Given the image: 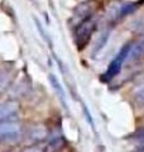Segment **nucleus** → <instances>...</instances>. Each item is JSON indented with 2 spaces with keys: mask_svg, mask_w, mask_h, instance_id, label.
<instances>
[{
  "mask_svg": "<svg viewBox=\"0 0 144 152\" xmlns=\"http://www.w3.org/2000/svg\"><path fill=\"white\" fill-rule=\"evenodd\" d=\"M132 48H133L132 43H127V45H124L121 47V50L119 51V53L115 56V58L110 62V65L108 66V70L105 71V74L103 75L104 81H110V80H113L115 76L119 75V72L121 71L123 64L125 62L127 58L129 57V55H130Z\"/></svg>",
  "mask_w": 144,
  "mask_h": 152,
  "instance_id": "obj_1",
  "label": "nucleus"
},
{
  "mask_svg": "<svg viewBox=\"0 0 144 152\" xmlns=\"http://www.w3.org/2000/svg\"><path fill=\"white\" fill-rule=\"evenodd\" d=\"M95 26H96V23L92 17L85 19L84 22H81L80 24H77L75 43L79 50H84L85 47L87 46V43L91 39V36H92V33L95 31Z\"/></svg>",
  "mask_w": 144,
  "mask_h": 152,
  "instance_id": "obj_2",
  "label": "nucleus"
},
{
  "mask_svg": "<svg viewBox=\"0 0 144 152\" xmlns=\"http://www.w3.org/2000/svg\"><path fill=\"white\" fill-rule=\"evenodd\" d=\"M20 134V127L18 123L7 122L0 124V138L4 140H14Z\"/></svg>",
  "mask_w": 144,
  "mask_h": 152,
  "instance_id": "obj_3",
  "label": "nucleus"
},
{
  "mask_svg": "<svg viewBox=\"0 0 144 152\" xmlns=\"http://www.w3.org/2000/svg\"><path fill=\"white\" fill-rule=\"evenodd\" d=\"M17 103L14 102H8L4 104H0V122L7 119L12 115V114L17 110Z\"/></svg>",
  "mask_w": 144,
  "mask_h": 152,
  "instance_id": "obj_4",
  "label": "nucleus"
},
{
  "mask_svg": "<svg viewBox=\"0 0 144 152\" xmlns=\"http://www.w3.org/2000/svg\"><path fill=\"white\" fill-rule=\"evenodd\" d=\"M137 3H128V4H124L120 8V17H125L128 14H132L134 10L137 9Z\"/></svg>",
  "mask_w": 144,
  "mask_h": 152,
  "instance_id": "obj_5",
  "label": "nucleus"
},
{
  "mask_svg": "<svg viewBox=\"0 0 144 152\" xmlns=\"http://www.w3.org/2000/svg\"><path fill=\"white\" fill-rule=\"evenodd\" d=\"M49 80H51V83H52V85H53V88H55V90L57 93H58V95H60V98H61V100L63 102L65 100V91L62 90V88H61V85H60V83L57 81V79L53 75H51L49 76Z\"/></svg>",
  "mask_w": 144,
  "mask_h": 152,
  "instance_id": "obj_6",
  "label": "nucleus"
},
{
  "mask_svg": "<svg viewBox=\"0 0 144 152\" xmlns=\"http://www.w3.org/2000/svg\"><path fill=\"white\" fill-rule=\"evenodd\" d=\"M108 38H109V33H104V34H101V36H100V42H99V43H97V42H96L95 51H96V50H97V51H100V50H101L103 47L105 46V43H106Z\"/></svg>",
  "mask_w": 144,
  "mask_h": 152,
  "instance_id": "obj_7",
  "label": "nucleus"
},
{
  "mask_svg": "<svg viewBox=\"0 0 144 152\" xmlns=\"http://www.w3.org/2000/svg\"><path fill=\"white\" fill-rule=\"evenodd\" d=\"M138 99H139L140 102L144 103V88L140 90V91H139V94H138Z\"/></svg>",
  "mask_w": 144,
  "mask_h": 152,
  "instance_id": "obj_8",
  "label": "nucleus"
},
{
  "mask_svg": "<svg viewBox=\"0 0 144 152\" xmlns=\"http://www.w3.org/2000/svg\"><path fill=\"white\" fill-rule=\"evenodd\" d=\"M24 152H41L38 148H36V147H33V148H28V150H25Z\"/></svg>",
  "mask_w": 144,
  "mask_h": 152,
  "instance_id": "obj_9",
  "label": "nucleus"
}]
</instances>
